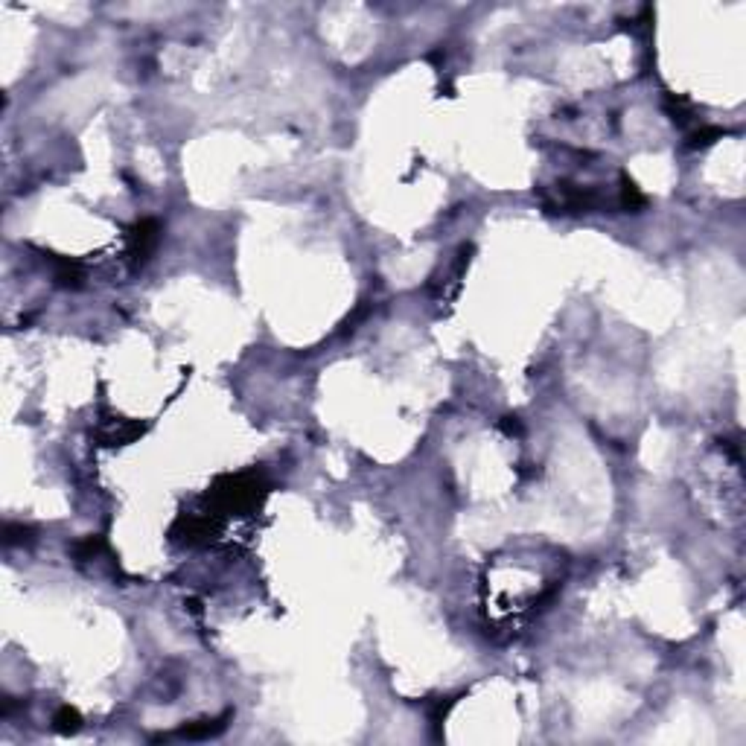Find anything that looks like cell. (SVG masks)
Returning <instances> with one entry per match:
<instances>
[{"instance_id":"obj_2","label":"cell","mask_w":746,"mask_h":746,"mask_svg":"<svg viewBox=\"0 0 746 746\" xmlns=\"http://www.w3.org/2000/svg\"><path fill=\"white\" fill-rule=\"evenodd\" d=\"M161 242V225L158 219H140V222L128 230V256H132V265L140 268L143 265L152 251L158 248Z\"/></svg>"},{"instance_id":"obj_8","label":"cell","mask_w":746,"mask_h":746,"mask_svg":"<svg viewBox=\"0 0 746 746\" xmlns=\"http://www.w3.org/2000/svg\"><path fill=\"white\" fill-rule=\"evenodd\" d=\"M102 548H105V539H102V536H85L82 543H76V545H73L76 557H82V560H88V557H97Z\"/></svg>"},{"instance_id":"obj_3","label":"cell","mask_w":746,"mask_h":746,"mask_svg":"<svg viewBox=\"0 0 746 746\" xmlns=\"http://www.w3.org/2000/svg\"><path fill=\"white\" fill-rule=\"evenodd\" d=\"M228 720H230V712H225L219 720H201V723H196V726H184V729H178L175 735L178 738H187V740L216 738V735H222V732L228 729Z\"/></svg>"},{"instance_id":"obj_6","label":"cell","mask_w":746,"mask_h":746,"mask_svg":"<svg viewBox=\"0 0 746 746\" xmlns=\"http://www.w3.org/2000/svg\"><path fill=\"white\" fill-rule=\"evenodd\" d=\"M621 204L627 210H641L645 208V196H641L638 187L629 181V178H624V184H621Z\"/></svg>"},{"instance_id":"obj_9","label":"cell","mask_w":746,"mask_h":746,"mask_svg":"<svg viewBox=\"0 0 746 746\" xmlns=\"http://www.w3.org/2000/svg\"><path fill=\"white\" fill-rule=\"evenodd\" d=\"M717 137H723V128H717V125L700 128V132H694V134H691V140H688V149H700V146H709V143H714Z\"/></svg>"},{"instance_id":"obj_10","label":"cell","mask_w":746,"mask_h":746,"mask_svg":"<svg viewBox=\"0 0 746 746\" xmlns=\"http://www.w3.org/2000/svg\"><path fill=\"white\" fill-rule=\"evenodd\" d=\"M32 539V531L27 525H6V545H18V543H30Z\"/></svg>"},{"instance_id":"obj_1","label":"cell","mask_w":746,"mask_h":746,"mask_svg":"<svg viewBox=\"0 0 746 746\" xmlns=\"http://www.w3.org/2000/svg\"><path fill=\"white\" fill-rule=\"evenodd\" d=\"M263 496V481L256 472H242V475H225L213 490L210 498L222 510H242L251 507L256 498Z\"/></svg>"},{"instance_id":"obj_4","label":"cell","mask_w":746,"mask_h":746,"mask_svg":"<svg viewBox=\"0 0 746 746\" xmlns=\"http://www.w3.org/2000/svg\"><path fill=\"white\" fill-rule=\"evenodd\" d=\"M137 434H143V426H137V423H125V420H117V423H111L108 432H105V441L108 446H120V443H128L132 437Z\"/></svg>"},{"instance_id":"obj_7","label":"cell","mask_w":746,"mask_h":746,"mask_svg":"<svg viewBox=\"0 0 746 746\" xmlns=\"http://www.w3.org/2000/svg\"><path fill=\"white\" fill-rule=\"evenodd\" d=\"M56 729L59 732H64V735H68V732H76L79 729V723H82V717H79V712L76 709H70V705H64V709H59V714H56Z\"/></svg>"},{"instance_id":"obj_5","label":"cell","mask_w":746,"mask_h":746,"mask_svg":"<svg viewBox=\"0 0 746 746\" xmlns=\"http://www.w3.org/2000/svg\"><path fill=\"white\" fill-rule=\"evenodd\" d=\"M56 280L61 283V286H82V263H76V260H56Z\"/></svg>"}]
</instances>
